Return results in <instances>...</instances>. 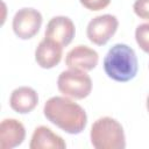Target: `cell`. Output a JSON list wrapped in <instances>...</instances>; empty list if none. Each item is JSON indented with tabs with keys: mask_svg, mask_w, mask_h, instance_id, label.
<instances>
[{
	"mask_svg": "<svg viewBox=\"0 0 149 149\" xmlns=\"http://www.w3.org/2000/svg\"><path fill=\"white\" fill-rule=\"evenodd\" d=\"M44 116L68 134H79L87 123L85 109L66 97H51L43 107Z\"/></svg>",
	"mask_w": 149,
	"mask_h": 149,
	"instance_id": "obj_1",
	"label": "cell"
},
{
	"mask_svg": "<svg viewBox=\"0 0 149 149\" xmlns=\"http://www.w3.org/2000/svg\"><path fill=\"white\" fill-rule=\"evenodd\" d=\"M104 70L115 81L126 83L132 80L139 70V62L134 49L123 43L114 44L104 58Z\"/></svg>",
	"mask_w": 149,
	"mask_h": 149,
	"instance_id": "obj_2",
	"label": "cell"
},
{
	"mask_svg": "<svg viewBox=\"0 0 149 149\" xmlns=\"http://www.w3.org/2000/svg\"><path fill=\"white\" fill-rule=\"evenodd\" d=\"M91 144L95 149H123L126 137L121 123L111 118L104 116L95 120L90 132Z\"/></svg>",
	"mask_w": 149,
	"mask_h": 149,
	"instance_id": "obj_3",
	"label": "cell"
},
{
	"mask_svg": "<svg viewBox=\"0 0 149 149\" xmlns=\"http://www.w3.org/2000/svg\"><path fill=\"white\" fill-rule=\"evenodd\" d=\"M57 87L65 97L73 99H84L92 91V79L86 71L69 69L58 76Z\"/></svg>",
	"mask_w": 149,
	"mask_h": 149,
	"instance_id": "obj_4",
	"label": "cell"
},
{
	"mask_svg": "<svg viewBox=\"0 0 149 149\" xmlns=\"http://www.w3.org/2000/svg\"><path fill=\"white\" fill-rule=\"evenodd\" d=\"M42 15L35 8H21L19 9L12 22L14 34L21 40H29L34 37L41 26H42Z\"/></svg>",
	"mask_w": 149,
	"mask_h": 149,
	"instance_id": "obj_5",
	"label": "cell"
},
{
	"mask_svg": "<svg viewBox=\"0 0 149 149\" xmlns=\"http://www.w3.org/2000/svg\"><path fill=\"white\" fill-rule=\"evenodd\" d=\"M118 26L119 21L116 16L112 14H102L93 17L88 22L86 35L92 43L97 45H104L113 37Z\"/></svg>",
	"mask_w": 149,
	"mask_h": 149,
	"instance_id": "obj_6",
	"label": "cell"
},
{
	"mask_svg": "<svg viewBox=\"0 0 149 149\" xmlns=\"http://www.w3.org/2000/svg\"><path fill=\"white\" fill-rule=\"evenodd\" d=\"M76 34L74 23L68 16H55L52 17L45 28L44 35L48 38H51L58 42L62 47H66L71 43Z\"/></svg>",
	"mask_w": 149,
	"mask_h": 149,
	"instance_id": "obj_7",
	"label": "cell"
},
{
	"mask_svg": "<svg viewBox=\"0 0 149 149\" xmlns=\"http://www.w3.org/2000/svg\"><path fill=\"white\" fill-rule=\"evenodd\" d=\"M98 52L87 45H77L72 48L65 57V64L69 69L91 71L98 65Z\"/></svg>",
	"mask_w": 149,
	"mask_h": 149,
	"instance_id": "obj_8",
	"label": "cell"
},
{
	"mask_svg": "<svg viewBox=\"0 0 149 149\" xmlns=\"http://www.w3.org/2000/svg\"><path fill=\"white\" fill-rule=\"evenodd\" d=\"M62 54L63 47L58 42L44 37L35 50V61L41 68L51 69L61 62Z\"/></svg>",
	"mask_w": 149,
	"mask_h": 149,
	"instance_id": "obj_9",
	"label": "cell"
},
{
	"mask_svg": "<svg viewBox=\"0 0 149 149\" xmlns=\"http://www.w3.org/2000/svg\"><path fill=\"white\" fill-rule=\"evenodd\" d=\"M26 137L24 126L16 119H3L0 125V147L12 149L20 146Z\"/></svg>",
	"mask_w": 149,
	"mask_h": 149,
	"instance_id": "obj_10",
	"label": "cell"
},
{
	"mask_svg": "<svg viewBox=\"0 0 149 149\" xmlns=\"http://www.w3.org/2000/svg\"><path fill=\"white\" fill-rule=\"evenodd\" d=\"M38 104L37 92L29 86H20L15 88L9 98V105L13 111L20 114L30 113Z\"/></svg>",
	"mask_w": 149,
	"mask_h": 149,
	"instance_id": "obj_11",
	"label": "cell"
},
{
	"mask_svg": "<svg viewBox=\"0 0 149 149\" xmlns=\"http://www.w3.org/2000/svg\"><path fill=\"white\" fill-rule=\"evenodd\" d=\"M29 147L30 149H64L66 148V143L59 135L55 134L50 128L45 126H38L33 133Z\"/></svg>",
	"mask_w": 149,
	"mask_h": 149,
	"instance_id": "obj_12",
	"label": "cell"
},
{
	"mask_svg": "<svg viewBox=\"0 0 149 149\" xmlns=\"http://www.w3.org/2000/svg\"><path fill=\"white\" fill-rule=\"evenodd\" d=\"M135 40L139 47L147 54H149V22L141 23L136 27Z\"/></svg>",
	"mask_w": 149,
	"mask_h": 149,
	"instance_id": "obj_13",
	"label": "cell"
},
{
	"mask_svg": "<svg viewBox=\"0 0 149 149\" xmlns=\"http://www.w3.org/2000/svg\"><path fill=\"white\" fill-rule=\"evenodd\" d=\"M134 13L143 20H149V0H136L133 5Z\"/></svg>",
	"mask_w": 149,
	"mask_h": 149,
	"instance_id": "obj_14",
	"label": "cell"
},
{
	"mask_svg": "<svg viewBox=\"0 0 149 149\" xmlns=\"http://www.w3.org/2000/svg\"><path fill=\"white\" fill-rule=\"evenodd\" d=\"M79 1H80V3L85 8L90 9V10H100V9H104L111 2V0H79Z\"/></svg>",
	"mask_w": 149,
	"mask_h": 149,
	"instance_id": "obj_15",
	"label": "cell"
},
{
	"mask_svg": "<svg viewBox=\"0 0 149 149\" xmlns=\"http://www.w3.org/2000/svg\"><path fill=\"white\" fill-rule=\"evenodd\" d=\"M147 109H148V112H149V94H148V97H147Z\"/></svg>",
	"mask_w": 149,
	"mask_h": 149,
	"instance_id": "obj_16",
	"label": "cell"
}]
</instances>
